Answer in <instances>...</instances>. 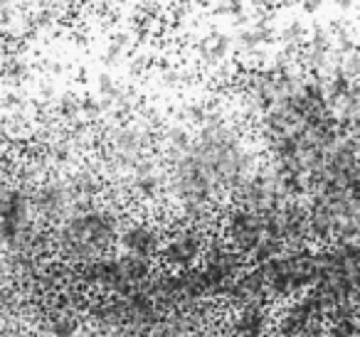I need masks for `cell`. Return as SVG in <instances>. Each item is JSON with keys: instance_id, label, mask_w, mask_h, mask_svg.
Wrapping results in <instances>:
<instances>
[{"instance_id": "6da1fadb", "label": "cell", "mask_w": 360, "mask_h": 337, "mask_svg": "<svg viewBox=\"0 0 360 337\" xmlns=\"http://www.w3.org/2000/svg\"><path fill=\"white\" fill-rule=\"evenodd\" d=\"M150 244H153V237H150V232L146 227H136L126 234V246L134 249V251H143Z\"/></svg>"}]
</instances>
